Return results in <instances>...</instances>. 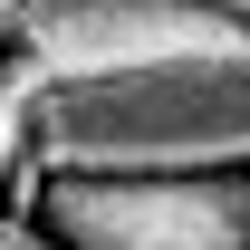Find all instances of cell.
<instances>
[{
    "instance_id": "1",
    "label": "cell",
    "mask_w": 250,
    "mask_h": 250,
    "mask_svg": "<svg viewBox=\"0 0 250 250\" xmlns=\"http://www.w3.org/2000/svg\"><path fill=\"white\" fill-rule=\"evenodd\" d=\"M20 164L39 183H202L250 164V58H164L29 87Z\"/></svg>"
},
{
    "instance_id": "2",
    "label": "cell",
    "mask_w": 250,
    "mask_h": 250,
    "mask_svg": "<svg viewBox=\"0 0 250 250\" xmlns=\"http://www.w3.org/2000/svg\"><path fill=\"white\" fill-rule=\"evenodd\" d=\"M0 39L29 58L39 87L164 58H250V29L221 0H0Z\"/></svg>"
},
{
    "instance_id": "3",
    "label": "cell",
    "mask_w": 250,
    "mask_h": 250,
    "mask_svg": "<svg viewBox=\"0 0 250 250\" xmlns=\"http://www.w3.org/2000/svg\"><path fill=\"white\" fill-rule=\"evenodd\" d=\"M39 221L58 250H250V183H48Z\"/></svg>"
},
{
    "instance_id": "4",
    "label": "cell",
    "mask_w": 250,
    "mask_h": 250,
    "mask_svg": "<svg viewBox=\"0 0 250 250\" xmlns=\"http://www.w3.org/2000/svg\"><path fill=\"white\" fill-rule=\"evenodd\" d=\"M0 250H58V241H48V221H29V212L0 202Z\"/></svg>"
}]
</instances>
